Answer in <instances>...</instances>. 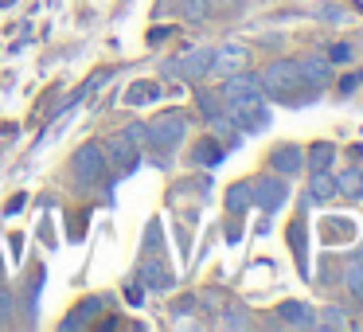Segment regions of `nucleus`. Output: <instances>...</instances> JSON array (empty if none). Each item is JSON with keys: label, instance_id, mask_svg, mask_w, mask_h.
Listing matches in <instances>:
<instances>
[{"label": "nucleus", "instance_id": "nucleus-1", "mask_svg": "<svg viewBox=\"0 0 363 332\" xmlns=\"http://www.w3.org/2000/svg\"><path fill=\"white\" fill-rule=\"evenodd\" d=\"M227 114L235 126L250 129V133H262V129H269V110L262 106V94L254 98H235V102H227Z\"/></svg>", "mask_w": 363, "mask_h": 332}, {"label": "nucleus", "instance_id": "nucleus-2", "mask_svg": "<svg viewBox=\"0 0 363 332\" xmlns=\"http://www.w3.org/2000/svg\"><path fill=\"white\" fill-rule=\"evenodd\" d=\"M262 90H269V94H293V90H301V71L293 59H281V63H269L266 74H262Z\"/></svg>", "mask_w": 363, "mask_h": 332}, {"label": "nucleus", "instance_id": "nucleus-3", "mask_svg": "<svg viewBox=\"0 0 363 332\" xmlns=\"http://www.w3.org/2000/svg\"><path fill=\"white\" fill-rule=\"evenodd\" d=\"M149 145H157V149H172V145H180L184 129H188V118L184 114H164V118L149 121Z\"/></svg>", "mask_w": 363, "mask_h": 332}, {"label": "nucleus", "instance_id": "nucleus-4", "mask_svg": "<svg viewBox=\"0 0 363 332\" xmlns=\"http://www.w3.org/2000/svg\"><path fill=\"white\" fill-rule=\"evenodd\" d=\"M164 74H180V79H203V74H211V48L184 51L180 59L164 63Z\"/></svg>", "mask_w": 363, "mask_h": 332}, {"label": "nucleus", "instance_id": "nucleus-5", "mask_svg": "<svg viewBox=\"0 0 363 332\" xmlns=\"http://www.w3.org/2000/svg\"><path fill=\"white\" fill-rule=\"evenodd\" d=\"M246 63H250V51L242 48V43H223L219 51H211V74H235V71H246Z\"/></svg>", "mask_w": 363, "mask_h": 332}, {"label": "nucleus", "instance_id": "nucleus-6", "mask_svg": "<svg viewBox=\"0 0 363 332\" xmlns=\"http://www.w3.org/2000/svg\"><path fill=\"white\" fill-rule=\"evenodd\" d=\"M106 168V153L102 145H82L79 157H74V180L79 184H94Z\"/></svg>", "mask_w": 363, "mask_h": 332}, {"label": "nucleus", "instance_id": "nucleus-7", "mask_svg": "<svg viewBox=\"0 0 363 332\" xmlns=\"http://www.w3.org/2000/svg\"><path fill=\"white\" fill-rule=\"evenodd\" d=\"M285 184L281 180H258V184H250V204H258V207H266V211H277V207L285 204Z\"/></svg>", "mask_w": 363, "mask_h": 332}, {"label": "nucleus", "instance_id": "nucleus-8", "mask_svg": "<svg viewBox=\"0 0 363 332\" xmlns=\"http://www.w3.org/2000/svg\"><path fill=\"white\" fill-rule=\"evenodd\" d=\"M258 90H262V79H258V74L235 71V74H227V87H223V102H235V98H254Z\"/></svg>", "mask_w": 363, "mask_h": 332}, {"label": "nucleus", "instance_id": "nucleus-9", "mask_svg": "<svg viewBox=\"0 0 363 332\" xmlns=\"http://www.w3.org/2000/svg\"><path fill=\"white\" fill-rule=\"evenodd\" d=\"M102 153H106V160H110V165H118V168H121V172H129V168H133V157H137L133 141H129L125 133H121V137H110Z\"/></svg>", "mask_w": 363, "mask_h": 332}, {"label": "nucleus", "instance_id": "nucleus-10", "mask_svg": "<svg viewBox=\"0 0 363 332\" xmlns=\"http://www.w3.org/2000/svg\"><path fill=\"white\" fill-rule=\"evenodd\" d=\"M297 71H301V87H324V82H328V63L316 59V55L297 59Z\"/></svg>", "mask_w": 363, "mask_h": 332}, {"label": "nucleus", "instance_id": "nucleus-11", "mask_svg": "<svg viewBox=\"0 0 363 332\" xmlns=\"http://www.w3.org/2000/svg\"><path fill=\"white\" fill-rule=\"evenodd\" d=\"M277 316H281L285 324H297V328H316V313L308 305H301V301H285V305L277 309Z\"/></svg>", "mask_w": 363, "mask_h": 332}, {"label": "nucleus", "instance_id": "nucleus-12", "mask_svg": "<svg viewBox=\"0 0 363 332\" xmlns=\"http://www.w3.org/2000/svg\"><path fill=\"white\" fill-rule=\"evenodd\" d=\"M274 172H281V176L301 172V149H293V145L277 149V153H274Z\"/></svg>", "mask_w": 363, "mask_h": 332}, {"label": "nucleus", "instance_id": "nucleus-13", "mask_svg": "<svg viewBox=\"0 0 363 332\" xmlns=\"http://www.w3.org/2000/svg\"><path fill=\"white\" fill-rule=\"evenodd\" d=\"M219 160H223V145H219V141H199V145H196V165L215 168Z\"/></svg>", "mask_w": 363, "mask_h": 332}, {"label": "nucleus", "instance_id": "nucleus-14", "mask_svg": "<svg viewBox=\"0 0 363 332\" xmlns=\"http://www.w3.org/2000/svg\"><path fill=\"white\" fill-rule=\"evenodd\" d=\"M336 192H344V196H363V176L355 172V168H347V172L336 176Z\"/></svg>", "mask_w": 363, "mask_h": 332}, {"label": "nucleus", "instance_id": "nucleus-15", "mask_svg": "<svg viewBox=\"0 0 363 332\" xmlns=\"http://www.w3.org/2000/svg\"><path fill=\"white\" fill-rule=\"evenodd\" d=\"M332 157H336L332 145H313V149H308V165H313V172H324V168L332 165Z\"/></svg>", "mask_w": 363, "mask_h": 332}, {"label": "nucleus", "instance_id": "nucleus-16", "mask_svg": "<svg viewBox=\"0 0 363 332\" xmlns=\"http://www.w3.org/2000/svg\"><path fill=\"white\" fill-rule=\"evenodd\" d=\"M176 9H180L184 20H203L207 12H211V4H207V0H176Z\"/></svg>", "mask_w": 363, "mask_h": 332}, {"label": "nucleus", "instance_id": "nucleus-17", "mask_svg": "<svg viewBox=\"0 0 363 332\" xmlns=\"http://www.w3.org/2000/svg\"><path fill=\"white\" fill-rule=\"evenodd\" d=\"M347 289H352L355 293V297H359L363 301V258H352V262H347Z\"/></svg>", "mask_w": 363, "mask_h": 332}, {"label": "nucleus", "instance_id": "nucleus-18", "mask_svg": "<svg viewBox=\"0 0 363 332\" xmlns=\"http://www.w3.org/2000/svg\"><path fill=\"white\" fill-rule=\"evenodd\" d=\"M227 207L230 211H246V207H250V184H235V188L227 192Z\"/></svg>", "mask_w": 363, "mask_h": 332}, {"label": "nucleus", "instance_id": "nucleus-19", "mask_svg": "<svg viewBox=\"0 0 363 332\" xmlns=\"http://www.w3.org/2000/svg\"><path fill=\"white\" fill-rule=\"evenodd\" d=\"M141 277L152 285V289H168V282H172V277H168L164 270L157 266V262H145V266H141Z\"/></svg>", "mask_w": 363, "mask_h": 332}, {"label": "nucleus", "instance_id": "nucleus-20", "mask_svg": "<svg viewBox=\"0 0 363 332\" xmlns=\"http://www.w3.org/2000/svg\"><path fill=\"white\" fill-rule=\"evenodd\" d=\"M152 98H160L157 82H137V87L129 90V102H133V106H141V102H152Z\"/></svg>", "mask_w": 363, "mask_h": 332}, {"label": "nucleus", "instance_id": "nucleus-21", "mask_svg": "<svg viewBox=\"0 0 363 332\" xmlns=\"http://www.w3.org/2000/svg\"><path fill=\"white\" fill-rule=\"evenodd\" d=\"M332 192H336V180H332L328 172H316L313 176V199H328Z\"/></svg>", "mask_w": 363, "mask_h": 332}, {"label": "nucleus", "instance_id": "nucleus-22", "mask_svg": "<svg viewBox=\"0 0 363 332\" xmlns=\"http://www.w3.org/2000/svg\"><path fill=\"white\" fill-rule=\"evenodd\" d=\"M316 324H324V328H344V313L340 309H324V316H316Z\"/></svg>", "mask_w": 363, "mask_h": 332}, {"label": "nucleus", "instance_id": "nucleus-23", "mask_svg": "<svg viewBox=\"0 0 363 332\" xmlns=\"http://www.w3.org/2000/svg\"><path fill=\"white\" fill-rule=\"evenodd\" d=\"M125 137H129L133 145H149V129H145V126H129Z\"/></svg>", "mask_w": 363, "mask_h": 332}, {"label": "nucleus", "instance_id": "nucleus-24", "mask_svg": "<svg viewBox=\"0 0 363 332\" xmlns=\"http://www.w3.org/2000/svg\"><path fill=\"white\" fill-rule=\"evenodd\" d=\"M223 324H227V328H246L250 321H242V316H223Z\"/></svg>", "mask_w": 363, "mask_h": 332}, {"label": "nucleus", "instance_id": "nucleus-25", "mask_svg": "<svg viewBox=\"0 0 363 332\" xmlns=\"http://www.w3.org/2000/svg\"><path fill=\"white\" fill-rule=\"evenodd\" d=\"M0 4H9V0H0Z\"/></svg>", "mask_w": 363, "mask_h": 332}]
</instances>
